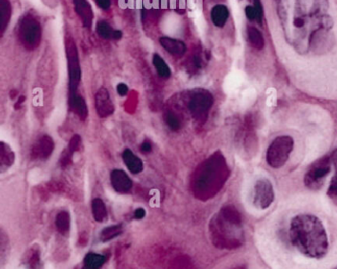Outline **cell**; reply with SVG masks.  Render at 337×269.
Listing matches in <instances>:
<instances>
[{
	"label": "cell",
	"instance_id": "277c9868",
	"mask_svg": "<svg viewBox=\"0 0 337 269\" xmlns=\"http://www.w3.org/2000/svg\"><path fill=\"white\" fill-rule=\"evenodd\" d=\"M65 51H66L67 67H68L69 94H75V93H77V88L80 83L81 69H80L77 47L73 38H66Z\"/></svg>",
	"mask_w": 337,
	"mask_h": 269
},
{
	"label": "cell",
	"instance_id": "7a4b0ae2",
	"mask_svg": "<svg viewBox=\"0 0 337 269\" xmlns=\"http://www.w3.org/2000/svg\"><path fill=\"white\" fill-rule=\"evenodd\" d=\"M295 142L291 136H278L269 144L266 152V161L272 168L283 167L291 156Z\"/></svg>",
	"mask_w": 337,
	"mask_h": 269
},
{
	"label": "cell",
	"instance_id": "3957f363",
	"mask_svg": "<svg viewBox=\"0 0 337 269\" xmlns=\"http://www.w3.org/2000/svg\"><path fill=\"white\" fill-rule=\"evenodd\" d=\"M18 34L23 46L28 50H34L40 45L41 42V24L33 16H24L19 23Z\"/></svg>",
	"mask_w": 337,
	"mask_h": 269
},
{
	"label": "cell",
	"instance_id": "5bb4252c",
	"mask_svg": "<svg viewBox=\"0 0 337 269\" xmlns=\"http://www.w3.org/2000/svg\"><path fill=\"white\" fill-rule=\"evenodd\" d=\"M122 157L125 164L127 165V167L129 168V170L131 173L139 174L142 170L143 165H142L141 160L136 155H134L131 150H128V149L125 150Z\"/></svg>",
	"mask_w": 337,
	"mask_h": 269
},
{
	"label": "cell",
	"instance_id": "52a82bcc",
	"mask_svg": "<svg viewBox=\"0 0 337 269\" xmlns=\"http://www.w3.org/2000/svg\"><path fill=\"white\" fill-rule=\"evenodd\" d=\"M275 198L271 181L266 177L257 179L252 189V203L257 209L265 210L273 203Z\"/></svg>",
	"mask_w": 337,
	"mask_h": 269
},
{
	"label": "cell",
	"instance_id": "ac0fdd59",
	"mask_svg": "<svg viewBox=\"0 0 337 269\" xmlns=\"http://www.w3.org/2000/svg\"><path fill=\"white\" fill-rule=\"evenodd\" d=\"M153 63L157 74L162 79H169L171 76V70L168 65L164 62V60L157 54H154L153 57Z\"/></svg>",
	"mask_w": 337,
	"mask_h": 269
},
{
	"label": "cell",
	"instance_id": "1f68e13d",
	"mask_svg": "<svg viewBox=\"0 0 337 269\" xmlns=\"http://www.w3.org/2000/svg\"><path fill=\"white\" fill-rule=\"evenodd\" d=\"M273 1L275 2V4H276V3H278V2H279V1H281V0H273Z\"/></svg>",
	"mask_w": 337,
	"mask_h": 269
},
{
	"label": "cell",
	"instance_id": "d4e9b609",
	"mask_svg": "<svg viewBox=\"0 0 337 269\" xmlns=\"http://www.w3.org/2000/svg\"><path fill=\"white\" fill-rule=\"evenodd\" d=\"M245 11L246 18L249 21H256V22H259V23L262 22V19L263 18L259 15V13L257 12V10L254 7V5H247L245 7Z\"/></svg>",
	"mask_w": 337,
	"mask_h": 269
},
{
	"label": "cell",
	"instance_id": "9a60e30c",
	"mask_svg": "<svg viewBox=\"0 0 337 269\" xmlns=\"http://www.w3.org/2000/svg\"><path fill=\"white\" fill-rule=\"evenodd\" d=\"M247 40L251 47L255 50H262L265 46L264 37L257 28L255 27H248L247 28Z\"/></svg>",
	"mask_w": 337,
	"mask_h": 269
},
{
	"label": "cell",
	"instance_id": "4dcf8cb0",
	"mask_svg": "<svg viewBox=\"0 0 337 269\" xmlns=\"http://www.w3.org/2000/svg\"><path fill=\"white\" fill-rule=\"evenodd\" d=\"M24 101H25V97H24V96H21V97L19 98V100L17 101V104H16L15 107L18 108V107H19V106H20V105H21V104H22Z\"/></svg>",
	"mask_w": 337,
	"mask_h": 269
},
{
	"label": "cell",
	"instance_id": "8fae6325",
	"mask_svg": "<svg viewBox=\"0 0 337 269\" xmlns=\"http://www.w3.org/2000/svg\"><path fill=\"white\" fill-rule=\"evenodd\" d=\"M68 104H69L70 110L77 115L80 120L84 121L87 118V116H88L87 105H86L84 98L81 95H79L78 93L69 94Z\"/></svg>",
	"mask_w": 337,
	"mask_h": 269
},
{
	"label": "cell",
	"instance_id": "2e32d148",
	"mask_svg": "<svg viewBox=\"0 0 337 269\" xmlns=\"http://www.w3.org/2000/svg\"><path fill=\"white\" fill-rule=\"evenodd\" d=\"M11 4L9 0H0V31L3 34L11 17Z\"/></svg>",
	"mask_w": 337,
	"mask_h": 269
},
{
	"label": "cell",
	"instance_id": "484cf974",
	"mask_svg": "<svg viewBox=\"0 0 337 269\" xmlns=\"http://www.w3.org/2000/svg\"><path fill=\"white\" fill-rule=\"evenodd\" d=\"M328 194L333 197V198H336L337 199V170H335V175L333 176L332 180H331V183L329 185V188H328Z\"/></svg>",
	"mask_w": 337,
	"mask_h": 269
},
{
	"label": "cell",
	"instance_id": "44dd1931",
	"mask_svg": "<svg viewBox=\"0 0 337 269\" xmlns=\"http://www.w3.org/2000/svg\"><path fill=\"white\" fill-rule=\"evenodd\" d=\"M56 225L58 230L61 232V234H65L68 232L69 227H70V219L69 215L66 212H61L56 220Z\"/></svg>",
	"mask_w": 337,
	"mask_h": 269
},
{
	"label": "cell",
	"instance_id": "9c48e42d",
	"mask_svg": "<svg viewBox=\"0 0 337 269\" xmlns=\"http://www.w3.org/2000/svg\"><path fill=\"white\" fill-rule=\"evenodd\" d=\"M77 15L80 18L83 26L91 29L93 24V11L88 0H73Z\"/></svg>",
	"mask_w": 337,
	"mask_h": 269
},
{
	"label": "cell",
	"instance_id": "5b68a950",
	"mask_svg": "<svg viewBox=\"0 0 337 269\" xmlns=\"http://www.w3.org/2000/svg\"><path fill=\"white\" fill-rule=\"evenodd\" d=\"M331 165L330 157H324L316 161L305 175L304 182L306 187L310 190L321 189L327 175L331 172Z\"/></svg>",
	"mask_w": 337,
	"mask_h": 269
},
{
	"label": "cell",
	"instance_id": "f546056e",
	"mask_svg": "<svg viewBox=\"0 0 337 269\" xmlns=\"http://www.w3.org/2000/svg\"><path fill=\"white\" fill-rule=\"evenodd\" d=\"M145 216H146V211L142 208H138L136 210V212H135V218L136 219H138V220L142 219Z\"/></svg>",
	"mask_w": 337,
	"mask_h": 269
},
{
	"label": "cell",
	"instance_id": "ba28073f",
	"mask_svg": "<svg viewBox=\"0 0 337 269\" xmlns=\"http://www.w3.org/2000/svg\"><path fill=\"white\" fill-rule=\"evenodd\" d=\"M95 105L98 115L102 118L109 117L114 113L115 110L114 103L105 87H101L97 91V93L95 95Z\"/></svg>",
	"mask_w": 337,
	"mask_h": 269
},
{
	"label": "cell",
	"instance_id": "4316f807",
	"mask_svg": "<svg viewBox=\"0 0 337 269\" xmlns=\"http://www.w3.org/2000/svg\"><path fill=\"white\" fill-rule=\"evenodd\" d=\"M96 3L103 10H108L111 7V0H96Z\"/></svg>",
	"mask_w": 337,
	"mask_h": 269
},
{
	"label": "cell",
	"instance_id": "83f0119b",
	"mask_svg": "<svg viewBox=\"0 0 337 269\" xmlns=\"http://www.w3.org/2000/svg\"><path fill=\"white\" fill-rule=\"evenodd\" d=\"M117 92L119 93V95H121V96H126V95L128 94V92H129V88H128V86L125 83H120L117 86Z\"/></svg>",
	"mask_w": 337,
	"mask_h": 269
},
{
	"label": "cell",
	"instance_id": "7402d4cb",
	"mask_svg": "<svg viewBox=\"0 0 337 269\" xmlns=\"http://www.w3.org/2000/svg\"><path fill=\"white\" fill-rule=\"evenodd\" d=\"M53 141L50 137L47 136H45L43 139H41V141L39 142L38 144V152L39 154L42 156V157H49V155L51 154L52 150H53Z\"/></svg>",
	"mask_w": 337,
	"mask_h": 269
},
{
	"label": "cell",
	"instance_id": "8992f818",
	"mask_svg": "<svg viewBox=\"0 0 337 269\" xmlns=\"http://www.w3.org/2000/svg\"><path fill=\"white\" fill-rule=\"evenodd\" d=\"M214 104V96L206 89L193 91L189 100V110L197 121H205Z\"/></svg>",
	"mask_w": 337,
	"mask_h": 269
},
{
	"label": "cell",
	"instance_id": "7c38bea8",
	"mask_svg": "<svg viewBox=\"0 0 337 269\" xmlns=\"http://www.w3.org/2000/svg\"><path fill=\"white\" fill-rule=\"evenodd\" d=\"M111 182L113 187L119 193H126L132 188V180L123 170H113L111 174Z\"/></svg>",
	"mask_w": 337,
	"mask_h": 269
},
{
	"label": "cell",
	"instance_id": "d6986e66",
	"mask_svg": "<svg viewBox=\"0 0 337 269\" xmlns=\"http://www.w3.org/2000/svg\"><path fill=\"white\" fill-rule=\"evenodd\" d=\"M92 213H93V217L96 221L101 222L106 219L107 209H106V206L104 204V202L101 199L96 198V199L93 200V202H92Z\"/></svg>",
	"mask_w": 337,
	"mask_h": 269
},
{
	"label": "cell",
	"instance_id": "30bf717a",
	"mask_svg": "<svg viewBox=\"0 0 337 269\" xmlns=\"http://www.w3.org/2000/svg\"><path fill=\"white\" fill-rule=\"evenodd\" d=\"M159 43L161 47L175 58L183 57L187 51V47L184 42L170 37H161L159 39Z\"/></svg>",
	"mask_w": 337,
	"mask_h": 269
},
{
	"label": "cell",
	"instance_id": "f1b7e54d",
	"mask_svg": "<svg viewBox=\"0 0 337 269\" xmlns=\"http://www.w3.org/2000/svg\"><path fill=\"white\" fill-rule=\"evenodd\" d=\"M140 151L143 153H150L152 151V143L150 142H145L140 145Z\"/></svg>",
	"mask_w": 337,
	"mask_h": 269
},
{
	"label": "cell",
	"instance_id": "cb8c5ba5",
	"mask_svg": "<svg viewBox=\"0 0 337 269\" xmlns=\"http://www.w3.org/2000/svg\"><path fill=\"white\" fill-rule=\"evenodd\" d=\"M121 233V226H112L102 231V240H109L117 237Z\"/></svg>",
	"mask_w": 337,
	"mask_h": 269
},
{
	"label": "cell",
	"instance_id": "4fadbf2b",
	"mask_svg": "<svg viewBox=\"0 0 337 269\" xmlns=\"http://www.w3.org/2000/svg\"><path fill=\"white\" fill-rule=\"evenodd\" d=\"M230 17V11L228 7L224 4H218L211 10V19L214 26L222 28L226 25Z\"/></svg>",
	"mask_w": 337,
	"mask_h": 269
},
{
	"label": "cell",
	"instance_id": "603a6c76",
	"mask_svg": "<svg viewBox=\"0 0 337 269\" xmlns=\"http://www.w3.org/2000/svg\"><path fill=\"white\" fill-rule=\"evenodd\" d=\"M164 121L165 123L167 124V126L173 130V131H177L180 129L181 127V123H180V120L179 118L177 117L176 114H174L172 111H167L165 114H164Z\"/></svg>",
	"mask_w": 337,
	"mask_h": 269
},
{
	"label": "cell",
	"instance_id": "6da1fadb",
	"mask_svg": "<svg viewBox=\"0 0 337 269\" xmlns=\"http://www.w3.org/2000/svg\"><path fill=\"white\" fill-rule=\"evenodd\" d=\"M281 239L291 252L310 260L325 258L332 248L325 222L309 211H299L290 216L281 230Z\"/></svg>",
	"mask_w": 337,
	"mask_h": 269
},
{
	"label": "cell",
	"instance_id": "ffe728a7",
	"mask_svg": "<svg viewBox=\"0 0 337 269\" xmlns=\"http://www.w3.org/2000/svg\"><path fill=\"white\" fill-rule=\"evenodd\" d=\"M115 31L111 26L110 24L107 23L106 21L104 20H101L97 23L96 25V32L97 34L103 38V39H114V36H115Z\"/></svg>",
	"mask_w": 337,
	"mask_h": 269
},
{
	"label": "cell",
	"instance_id": "e0dca14e",
	"mask_svg": "<svg viewBox=\"0 0 337 269\" xmlns=\"http://www.w3.org/2000/svg\"><path fill=\"white\" fill-rule=\"evenodd\" d=\"M105 261L106 257L104 255L98 253H88L84 258L83 269H99L105 263Z\"/></svg>",
	"mask_w": 337,
	"mask_h": 269
}]
</instances>
